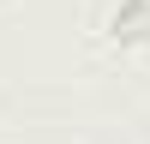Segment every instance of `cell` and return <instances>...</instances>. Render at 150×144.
Here are the masks:
<instances>
[{
  "mask_svg": "<svg viewBox=\"0 0 150 144\" xmlns=\"http://www.w3.org/2000/svg\"><path fill=\"white\" fill-rule=\"evenodd\" d=\"M114 42H120V48H144V42H150V0H126V6H120Z\"/></svg>",
  "mask_w": 150,
  "mask_h": 144,
  "instance_id": "cell-1",
  "label": "cell"
}]
</instances>
